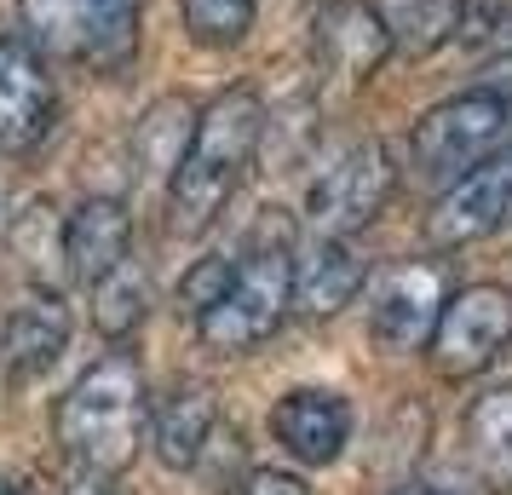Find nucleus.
Here are the masks:
<instances>
[{
  "label": "nucleus",
  "instance_id": "1",
  "mask_svg": "<svg viewBox=\"0 0 512 495\" xmlns=\"http://www.w3.org/2000/svg\"><path fill=\"white\" fill-rule=\"evenodd\" d=\"M265 139V98L254 87L219 93L196 116V133L185 139V162L173 167L167 185V231L173 236H202L236 196L242 173L254 162Z\"/></svg>",
  "mask_w": 512,
  "mask_h": 495
},
{
  "label": "nucleus",
  "instance_id": "2",
  "mask_svg": "<svg viewBox=\"0 0 512 495\" xmlns=\"http://www.w3.org/2000/svg\"><path fill=\"white\" fill-rule=\"evenodd\" d=\"M294 225L282 213H265L254 236L242 242V254L225 265V283L208 306L196 311V334L202 346L219 357L254 352L259 340L282 329V317L294 311Z\"/></svg>",
  "mask_w": 512,
  "mask_h": 495
},
{
  "label": "nucleus",
  "instance_id": "3",
  "mask_svg": "<svg viewBox=\"0 0 512 495\" xmlns=\"http://www.w3.org/2000/svg\"><path fill=\"white\" fill-rule=\"evenodd\" d=\"M58 444L81 472L110 478V472L133 467L144 432H150V392H144V369L127 352L98 357L87 375L58 398Z\"/></svg>",
  "mask_w": 512,
  "mask_h": 495
},
{
  "label": "nucleus",
  "instance_id": "4",
  "mask_svg": "<svg viewBox=\"0 0 512 495\" xmlns=\"http://www.w3.org/2000/svg\"><path fill=\"white\" fill-rule=\"evenodd\" d=\"M507 139H512V93H501V87H466V93L432 104L415 121L409 156H415L420 179L455 185L478 162L501 156Z\"/></svg>",
  "mask_w": 512,
  "mask_h": 495
},
{
  "label": "nucleus",
  "instance_id": "5",
  "mask_svg": "<svg viewBox=\"0 0 512 495\" xmlns=\"http://www.w3.org/2000/svg\"><path fill=\"white\" fill-rule=\"evenodd\" d=\"M144 0H24L29 41L64 64L116 75L139 52Z\"/></svg>",
  "mask_w": 512,
  "mask_h": 495
},
{
  "label": "nucleus",
  "instance_id": "6",
  "mask_svg": "<svg viewBox=\"0 0 512 495\" xmlns=\"http://www.w3.org/2000/svg\"><path fill=\"white\" fill-rule=\"evenodd\" d=\"M449 265L443 260H397L380 271L374 283V300H369V329L380 340V352H420L432 346V334L443 323V306H449Z\"/></svg>",
  "mask_w": 512,
  "mask_h": 495
},
{
  "label": "nucleus",
  "instance_id": "7",
  "mask_svg": "<svg viewBox=\"0 0 512 495\" xmlns=\"http://www.w3.org/2000/svg\"><path fill=\"white\" fill-rule=\"evenodd\" d=\"M392 185H397L392 150L380 139H363V144H351L334 167L317 173V185L305 196V219H311L317 236H351L386 208Z\"/></svg>",
  "mask_w": 512,
  "mask_h": 495
},
{
  "label": "nucleus",
  "instance_id": "8",
  "mask_svg": "<svg viewBox=\"0 0 512 495\" xmlns=\"http://www.w3.org/2000/svg\"><path fill=\"white\" fill-rule=\"evenodd\" d=\"M512 346V294L501 283H472L455 288L449 306H443V323L432 334V363L443 375H484L495 357Z\"/></svg>",
  "mask_w": 512,
  "mask_h": 495
},
{
  "label": "nucleus",
  "instance_id": "9",
  "mask_svg": "<svg viewBox=\"0 0 512 495\" xmlns=\"http://www.w3.org/2000/svg\"><path fill=\"white\" fill-rule=\"evenodd\" d=\"M58 121V87L47 75V58L29 35L0 41V150L24 156L52 133Z\"/></svg>",
  "mask_w": 512,
  "mask_h": 495
},
{
  "label": "nucleus",
  "instance_id": "10",
  "mask_svg": "<svg viewBox=\"0 0 512 495\" xmlns=\"http://www.w3.org/2000/svg\"><path fill=\"white\" fill-rule=\"evenodd\" d=\"M507 213H512V150H501V156L478 162L472 173H461L432 202L426 236H432V248H466V242H484L489 231H501Z\"/></svg>",
  "mask_w": 512,
  "mask_h": 495
},
{
  "label": "nucleus",
  "instance_id": "11",
  "mask_svg": "<svg viewBox=\"0 0 512 495\" xmlns=\"http://www.w3.org/2000/svg\"><path fill=\"white\" fill-rule=\"evenodd\" d=\"M271 438L300 467H334L351 444V403L334 386H294L271 409Z\"/></svg>",
  "mask_w": 512,
  "mask_h": 495
},
{
  "label": "nucleus",
  "instance_id": "12",
  "mask_svg": "<svg viewBox=\"0 0 512 495\" xmlns=\"http://www.w3.org/2000/svg\"><path fill=\"white\" fill-rule=\"evenodd\" d=\"M397 35L392 24L363 6V0H334L323 6V18H317V58H323V75L334 81H346V87H363L386 58H392Z\"/></svg>",
  "mask_w": 512,
  "mask_h": 495
},
{
  "label": "nucleus",
  "instance_id": "13",
  "mask_svg": "<svg viewBox=\"0 0 512 495\" xmlns=\"http://www.w3.org/2000/svg\"><path fill=\"white\" fill-rule=\"evenodd\" d=\"M64 260H70L75 283H104L116 265L133 260V213L116 196H87L64 219Z\"/></svg>",
  "mask_w": 512,
  "mask_h": 495
},
{
  "label": "nucleus",
  "instance_id": "14",
  "mask_svg": "<svg viewBox=\"0 0 512 495\" xmlns=\"http://www.w3.org/2000/svg\"><path fill=\"white\" fill-rule=\"evenodd\" d=\"M369 283V260L357 254L351 236H317L294 265V311L300 317H334L357 300Z\"/></svg>",
  "mask_w": 512,
  "mask_h": 495
},
{
  "label": "nucleus",
  "instance_id": "15",
  "mask_svg": "<svg viewBox=\"0 0 512 495\" xmlns=\"http://www.w3.org/2000/svg\"><path fill=\"white\" fill-rule=\"evenodd\" d=\"M64 346H70V306L52 288H35V294H24L6 311V352L0 357H6V369L18 380L47 375L64 357Z\"/></svg>",
  "mask_w": 512,
  "mask_h": 495
},
{
  "label": "nucleus",
  "instance_id": "16",
  "mask_svg": "<svg viewBox=\"0 0 512 495\" xmlns=\"http://www.w3.org/2000/svg\"><path fill=\"white\" fill-rule=\"evenodd\" d=\"M213 438H219V403H213V392L196 386V380L173 386L167 403L156 409V421H150V444L162 455V467L190 472L213 449Z\"/></svg>",
  "mask_w": 512,
  "mask_h": 495
},
{
  "label": "nucleus",
  "instance_id": "17",
  "mask_svg": "<svg viewBox=\"0 0 512 495\" xmlns=\"http://www.w3.org/2000/svg\"><path fill=\"white\" fill-rule=\"evenodd\" d=\"M466 444L484 461L489 478H507L512 484V380L507 386H489L484 398L466 409Z\"/></svg>",
  "mask_w": 512,
  "mask_h": 495
},
{
  "label": "nucleus",
  "instance_id": "18",
  "mask_svg": "<svg viewBox=\"0 0 512 495\" xmlns=\"http://www.w3.org/2000/svg\"><path fill=\"white\" fill-rule=\"evenodd\" d=\"M144 306H150V277H144L139 260L116 265L104 283H93V323H98V334H110V340H127V334L139 329Z\"/></svg>",
  "mask_w": 512,
  "mask_h": 495
},
{
  "label": "nucleus",
  "instance_id": "19",
  "mask_svg": "<svg viewBox=\"0 0 512 495\" xmlns=\"http://www.w3.org/2000/svg\"><path fill=\"white\" fill-rule=\"evenodd\" d=\"M254 6H259V0H179L190 41H196V47H208V52L242 47V41H248V29H254Z\"/></svg>",
  "mask_w": 512,
  "mask_h": 495
},
{
  "label": "nucleus",
  "instance_id": "20",
  "mask_svg": "<svg viewBox=\"0 0 512 495\" xmlns=\"http://www.w3.org/2000/svg\"><path fill=\"white\" fill-rule=\"evenodd\" d=\"M231 495H311V490H305V478H294V472L259 467V472H248V478H242Z\"/></svg>",
  "mask_w": 512,
  "mask_h": 495
},
{
  "label": "nucleus",
  "instance_id": "21",
  "mask_svg": "<svg viewBox=\"0 0 512 495\" xmlns=\"http://www.w3.org/2000/svg\"><path fill=\"white\" fill-rule=\"evenodd\" d=\"M392 495H472L466 484H449V478H415V484H397Z\"/></svg>",
  "mask_w": 512,
  "mask_h": 495
},
{
  "label": "nucleus",
  "instance_id": "22",
  "mask_svg": "<svg viewBox=\"0 0 512 495\" xmlns=\"http://www.w3.org/2000/svg\"><path fill=\"white\" fill-rule=\"evenodd\" d=\"M0 495H29L24 484H12V478H0Z\"/></svg>",
  "mask_w": 512,
  "mask_h": 495
},
{
  "label": "nucleus",
  "instance_id": "23",
  "mask_svg": "<svg viewBox=\"0 0 512 495\" xmlns=\"http://www.w3.org/2000/svg\"><path fill=\"white\" fill-rule=\"evenodd\" d=\"M0 352H6V311H0Z\"/></svg>",
  "mask_w": 512,
  "mask_h": 495
},
{
  "label": "nucleus",
  "instance_id": "24",
  "mask_svg": "<svg viewBox=\"0 0 512 495\" xmlns=\"http://www.w3.org/2000/svg\"><path fill=\"white\" fill-rule=\"evenodd\" d=\"M0 202H6V179H0Z\"/></svg>",
  "mask_w": 512,
  "mask_h": 495
}]
</instances>
